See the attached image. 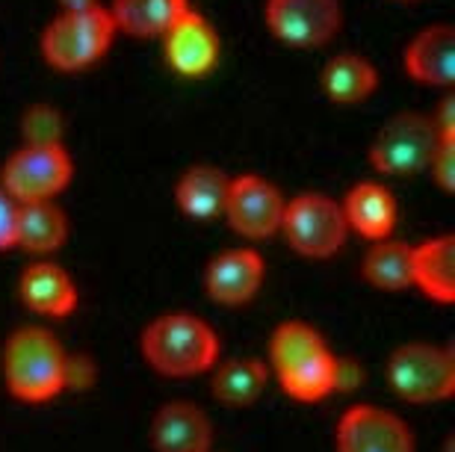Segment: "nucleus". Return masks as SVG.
Segmentation results:
<instances>
[{
    "instance_id": "nucleus-10",
    "label": "nucleus",
    "mask_w": 455,
    "mask_h": 452,
    "mask_svg": "<svg viewBox=\"0 0 455 452\" xmlns=\"http://www.w3.org/2000/svg\"><path fill=\"white\" fill-rule=\"evenodd\" d=\"M287 198L272 184V180L254 175H236L228 184V198L222 219L231 225L234 234L243 240H267L281 231V216H284Z\"/></svg>"
},
{
    "instance_id": "nucleus-26",
    "label": "nucleus",
    "mask_w": 455,
    "mask_h": 452,
    "mask_svg": "<svg viewBox=\"0 0 455 452\" xmlns=\"http://www.w3.org/2000/svg\"><path fill=\"white\" fill-rule=\"evenodd\" d=\"M426 171L432 175L435 186H438L441 193H447V195L455 193V137H441Z\"/></svg>"
},
{
    "instance_id": "nucleus-12",
    "label": "nucleus",
    "mask_w": 455,
    "mask_h": 452,
    "mask_svg": "<svg viewBox=\"0 0 455 452\" xmlns=\"http://www.w3.org/2000/svg\"><path fill=\"white\" fill-rule=\"evenodd\" d=\"M160 42H163L166 66L187 80L207 77L220 66V57H222L220 33H216V27L207 21L202 12H196L193 6L160 36Z\"/></svg>"
},
{
    "instance_id": "nucleus-9",
    "label": "nucleus",
    "mask_w": 455,
    "mask_h": 452,
    "mask_svg": "<svg viewBox=\"0 0 455 452\" xmlns=\"http://www.w3.org/2000/svg\"><path fill=\"white\" fill-rule=\"evenodd\" d=\"M263 21L281 44L311 51L329 44L343 27L340 0H267Z\"/></svg>"
},
{
    "instance_id": "nucleus-1",
    "label": "nucleus",
    "mask_w": 455,
    "mask_h": 452,
    "mask_svg": "<svg viewBox=\"0 0 455 452\" xmlns=\"http://www.w3.org/2000/svg\"><path fill=\"white\" fill-rule=\"evenodd\" d=\"M269 369L296 402H323L340 391V358L311 322L287 320L269 337Z\"/></svg>"
},
{
    "instance_id": "nucleus-15",
    "label": "nucleus",
    "mask_w": 455,
    "mask_h": 452,
    "mask_svg": "<svg viewBox=\"0 0 455 452\" xmlns=\"http://www.w3.org/2000/svg\"><path fill=\"white\" fill-rule=\"evenodd\" d=\"M154 452H213V423L202 405L172 400L151 420Z\"/></svg>"
},
{
    "instance_id": "nucleus-22",
    "label": "nucleus",
    "mask_w": 455,
    "mask_h": 452,
    "mask_svg": "<svg viewBox=\"0 0 455 452\" xmlns=\"http://www.w3.org/2000/svg\"><path fill=\"white\" fill-rule=\"evenodd\" d=\"M320 83L329 101L340 107H355L363 104L379 89V71L363 53L343 51L325 62Z\"/></svg>"
},
{
    "instance_id": "nucleus-27",
    "label": "nucleus",
    "mask_w": 455,
    "mask_h": 452,
    "mask_svg": "<svg viewBox=\"0 0 455 452\" xmlns=\"http://www.w3.org/2000/svg\"><path fill=\"white\" fill-rule=\"evenodd\" d=\"M15 225H18V202L0 186V251L15 249Z\"/></svg>"
},
{
    "instance_id": "nucleus-20",
    "label": "nucleus",
    "mask_w": 455,
    "mask_h": 452,
    "mask_svg": "<svg viewBox=\"0 0 455 452\" xmlns=\"http://www.w3.org/2000/svg\"><path fill=\"white\" fill-rule=\"evenodd\" d=\"M228 184H231V178H228L220 166H211V163L189 166L175 184L178 210L184 213L187 219H196V222L220 219L225 210Z\"/></svg>"
},
{
    "instance_id": "nucleus-14",
    "label": "nucleus",
    "mask_w": 455,
    "mask_h": 452,
    "mask_svg": "<svg viewBox=\"0 0 455 452\" xmlns=\"http://www.w3.org/2000/svg\"><path fill=\"white\" fill-rule=\"evenodd\" d=\"M405 75L420 86L452 89L455 83V27L452 24H429L414 33V39L403 51Z\"/></svg>"
},
{
    "instance_id": "nucleus-29",
    "label": "nucleus",
    "mask_w": 455,
    "mask_h": 452,
    "mask_svg": "<svg viewBox=\"0 0 455 452\" xmlns=\"http://www.w3.org/2000/svg\"><path fill=\"white\" fill-rule=\"evenodd\" d=\"M60 9H66V12H71V9H92V6H101L104 0H57Z\"/></svg>"
},
{
    "instance_id": "nucleus-4",
    "label": "nucleus",
    "mask_w": 455,
    "mask_h": 452,
    "mask_svg": "<svg viewBox=\"0 0 455 452\" xmlns=\"http://www.w3.org/2000/svg\"><path fill=\"white\" fill-rule=\"evenodd\" d=\"M116 24L104 4L92 9H60L42 30L39 51L53 71L75 75L98 66L116 42Z\"/></svg>"
},
{
    "instance_id": "nucleus-11",
    "label": "nucleus",
    "mask_w": 455,
    "mask_h": 452,
    "mask_svg": "<svg viewBox=\"0 0 455 452\" xmlns=\"http://www.w3.org/2000/svg\"><path fill=\"white\" fill-rule=\"evenodd\" d=\"M338 452H417L411 426L381 405L358 402L343 411L334 429Z\"/></svg>"
},
{
    "instance_id": "nucleus-2",
    "label": "nucleus",
    "mask_w": 455,
    "mask_h": 452,
    "mask_svg": "<svg viewBox=\"0 0 455 452\" xmlns=\"http://www.w3.org/2000/svg\"><path fill=\"white\" fill-rule=\"evenodd\" d=\"M0 367H4L6 391L18 402L42 405L68 391V352L62 349L57 334L44 325H21L9 334Z\"/></svg>"
},
{
    "instance_id": "nucleus-19",
    "label": "nucleus",
    "mask_w": 455,
    "mask_h": 452,
    "mask_svg": "<svg viewBox=\"0 0 455 452\" xmlns=\"http://www.w3.org/2000/svg\"><path fill=\"white\" fill-rule=\"evenodd\" d=\"M66 240H68V216L57 204V198L18 204L15 249L30 251L36 258H48L66 246Z\"/></svg>"
},
{
    "instance_id": "nucleus-24",
    "label": "nucleus",
    "mask_w": 455,
    "mask_h": 452,
    "mask_svg": "<svg viewBox=\"0 0 455 452\" xmlns=\"http://www.w3.org/2000/svg\"><path fill=\"white\" fill-rule=\"evenodd\" d=\"M361 275L381 293H403L411 287V246L403 240H376L361 260Z\"/></svg>"
},
{
    "instance_id": "nucleus-28",
    "label": "nucleus",
    "mask_w": 455,
    "mask_h": 452,
    "mask_svg": "<svg viewBox=\"0 0 455 452\" xmlns=\"http://www.w3.org/2000/svg\"><path fill=\"white\" fill-rule=\"evenodd\" d=\"M432 122L438 128L441 137H455V95L452 89H447L438 104V110L432 113Z\"/></svg>"
},
{
    "instance_id": "nucleus-18",
    "label": "nucleus",
    "mask_w": 455,
    "mask_h": 452,
    "mask_svg": "<svg viewBox=\"0 0 455 452\" xmlns=\"http://www.w3.org/2000/svg\"><path fill=\"white\" fill-rule=\"evenodd\" d=\"M411 287L438 305L455 302V237L438 234L411 246Z\"/></svg>"
},
{
    "instance_id": "nucleus-23",
    "label": "nucleus",
    "mask_w": 455,
    "mask_h": 452,
    "mask_svg": "<svg viewBox=\"0 0 455 452\" xmlns=\"http://www.w3.org/2000/svg\"><path fill=\"white\" fill-rule=\"evenodd\" d=\"M110 18L131 39H160L189 9V0H110Z\"/></svg>"
},
{
    "instance_id": "nucleus-5",
    "label": "nucleus",
    "mask_w": 455,
    "mask_h": 452,
    "mask_svg": "<svg viewBox=\"0 0 455 452\" xmlns=\"http://www.w3.org/2000/svg\"><path fill=\"white\" fill-rule=\"evenodd\" d=\"M387 385L408 405L443 402L455 393V355L447 346L411 340L390 352Z\"/></svg>"
},
{
    "instance_id": "nucleus-25",
    "label": "nucleus",
    "mask_w": 455,
    "mask_h": 452,
    "mask_svg": "<svg viewBox=\"0 0 455 452\" xmlns=\"http://www.w3.org/2000/svg\"><path fill=\"white\" fill-rule=\"evenodd\" d=\"M66 133V119L57 107L51 104H33L21 115V139L27 146H62Z\"/></svg>"
},
{
    "instance_id": "nucleus-6",
    "label": "nucleus",
    "mask_w": 455,
    "mask_h": 452,
    "mask_svg": "<svg viewBox=\"0 0 455 452\" xmlns=\"http://www.w3.org/2000/svg\"><path fill=\"white\" fill-rule=\"evenodd\" d=\"M441 133L432 115L426 113H396L376 131L370 142L367 160L372 171L385 178H414L426 171Z\"/></svg>"
},
{
    "instance_id": "nucleus-17",
    "label": "nucleus",
    "mask_w": 455,
    "mask_h": 452,
    "mask_svg": "<svg viewBox=\"0 0 455 452\" xmlns=\"http://www.w3.org/2000/svg\"><path fill=\"white\" fill-rule=\"evenodd\" d=\"M343 219L349 225V234L376 242L385 237H394L399 207L394 193L381 180H361L349 193L340 198Z\"/></svg>"
},
{
    "instance_id": "nucleus-16",
    "label": "nucleus",
    "mask_w": 455,
    "mask_h": 452,
    "mask_svg": "<svg viewBox=\"0 0 455 452\" xmlns=\"http://www.w3.org/2000/svg\"><path fill=\"white\" fill-rule=\"evenodd\" d=\"M18 296L27 311L51 320H66L80 302L75 278L53 260H36L27 266L18 278Z\"/></svg>"
},
{
    "instance_id": "nucleus-3",
    "label": "nucleus",
    "mask_w": 455,
    "mask_h": 452,
    "mask_svg": "<svg viewBox=\"0 0 455 452\" xmlns=\"http://www.w3.org/2000/svg\"><path fill=\"white\" fill-rule=\"evenodd\" d=\"M140 349L145 364L166 378H193L211 373L220 361V337H216L213 325L189 311L154 316L145 325Z\"/></svg>"
},
{
    "instance_id": "nucleus-13",
    "label": "nucleus",
    "mask_w": 455,
    "mask_h": 452,
    "mask_svg": "<svg viewBox=\"0 0 455 452\" xmlns=\"http://www.w3.org/2000/svg\"><path fill=\"white\" fill-rule=\"evenodd\" d=\"M263 278H267V260L258 249H225L211 258L204 269V293L222 307H240L260 293Z\"/></svg>"
},
{
    "instance_id": "nucleus-8",
    "label": "nucleus",
    "mask_w": 455,
    "mask_h": 452,
    "mask_svg": "<svg viewBox=\"0 0 455 452\" xmlns=\"http://www.w3.org/2000/svg\"><path fill=\"white\" fill-rule=\"evenodd\" d=\"M75 178V160L62 146H27L15 148L0 166V186L15 198L24 202H48L68 189Z\"/></svg>"
},
{
    "instance_id": "nucleus-7",
    "label": "nucleus",
    "mask_w": 455,
    "mask_h": 452,
    "mask_svg": "<svg viewBox=\"0 0 455 452\" xmlns=\"http://www.w3.org/2000/svg\"><path fill=\"white\" fill-rule=\"evenodd\" d=\"M281 234L290 249L302 258L325 260L334 258L346 246L349 225L343 219L340 202L325 193H299L284 204Z\"/></svg>"
},
{
    "instance_id": "nucleus-21",
    "label": "nucleus",
    "mask_w": 455,
    "mask_h": 452,
    "mask_svg": "<svg viewBox=\"0 0 455 452\" xmlns=\"http://www.w3.org/2000/svg\"><path fill=\"white\" fill-rule=\"evenodd\" d=\"M269 385V364L263 358H228L216 361L211 369V393L228 408H245L260 400Z\"/></svg>"
}]
</instances>
